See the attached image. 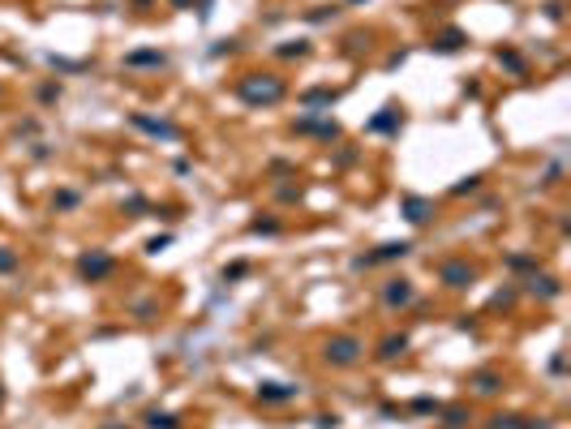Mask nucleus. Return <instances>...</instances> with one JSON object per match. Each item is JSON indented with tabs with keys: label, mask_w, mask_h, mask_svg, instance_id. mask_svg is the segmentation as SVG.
<instances>
[{
	"label": "nucleus",
	"mask_w": 571,
	"mask_h": 429,
	"mask_svg": "<svg viewBox=\"0 0 571 429\" xmlns=\"http://www.w3.org/2000/svg\"><path fill=\"white\" fill-rule=\"evenodd\" d=\"M129 125H134V129H142V133H151V138H163V142H181V129H176L172 120H155V116L134 112V116H129Z\"/></svg>",
	"instance_id": "obj_3"
},
{
	"label": "nucleus",
	"mask_w": 571,
	"mask_h": 429,
	"mask_svg": "<svg viewBox=\"0 0 571 429\" xmlns=\"http://www.w3.org/2000/svg\"><path fill=\"white\" fill-rule=\"evenodd\" d=\"M250 232H280V224H275V219H254Z\"/></svg>",
	"instance_id": "obj_23"
},
{
	"label": "nucleus",
	"mask_w": 571,
	"mask_h": 429,
	"mask_svg": "<svg viewBox=\"0 0 571 429\" xmlns=\"http://www.w3.org/2000/svg\"><path fill=\"white\" fill-rule=\"evenodd\" d=\"M438 279H443L447 288H468V283H472V266L468 262H443V266H438Z\"/></svg>",
	"instance_id": "obj_4"
},
{
	"label": "nucleus",
	"mask_w": 571,
	"mask_h": 429,
	"mask_svg": "<svg viewBox=\"0 0 571 429\" xmlns=\"http://www.w3.org/2000/svg\"><path fill=\"white\" fill-rule=\"evenodd\" d=\"M284 77H275V73H250V77H241L236 82V94L250 107H271V103H280L284 99Z\"/></svg>",
	"instance_id": "obj_1"
},
{
	"label": "nucleus",
	"mask_w": 571,
	"mask_h": 429,
	"mask_svg": "<svg viewBox=\"0 0 571 429\" xmlns=\"http://www.w3.org/2000/svg\"><path fill=\"white\" fill-rule=\"evenodd\" d=\"M339 425V417H318V429H335Z\"/></svg>",
	"instance_id": "obj_28"
},
{
	"label": "nucleus",
	"mask_w": 571,
	"mask_h": 429,
	"mask_svg": "<svg viewBox=\"0 0 571 429\" xmlns=\"http://www.w3.org/2000/svg\"><path fill=\"white\" fill-rule=\"evenodd\" d=\"M443 425H447V429H464V425H468V408H447V412H443Z\"/></svg>",
	"instance_id": "obj_20"
},
{
	"label": "nucleus",
	"mask_w": 571,
	"mask_h": 429,
	"mask_svg": "<svg viewBox=\"0 0 571 429\" xmlns=\"http://www.w3.org/2000/svg\"><path fill=\"white\" fill-rule=\"evenodd\" d=\"M413 408H417V412H443V408H438V404H434V400H417V404H413Z\"/></svg>",
	"instance_id": "obj_27"
},
{
	"label": "nucleus",
	"mask_w": 571,
	"mask_h": 429,
	"mask_svg": "<svg viewBox=\"0 0 571 429\" xmlns=\"http://www.w3.org/2000/svg\"><path fill=\"white\" fill-rule=\"evenodd\" d=\"M408 300H413V283H408V279H391L387 288H382V305H387V309L408 305Z\"/></svg>",
	"instance_id": "obj_7"
},
{
	"label": "nucleus",
	"mask_w": 571,
	"mask_h": 429,
	"mask_svg": "<svg viewBox=\"0 0 571 429\" xmlns=\"http://www.w3.org/2000/svg\"><path fill=\"white\" fill-rule=\"evenodd\" d=\"M404 348H408V335H387V339L378 343V361H396Z\"/></svg>",
	"instance_id": "obj_15"
},
{
	"label": "nucleus",
	"mask_w": 571,
	"mask_h": 429,
	"mask_svg": "<svg viewBox=\"0 0 571 429\" xmlns=\"http://www.w3.org/2000/svg\"><path fill=\"white\" fill-rule=\"evenodd\" d=\"M9 271H18V253L9 245H0V275H9Z\"/></svg>",
	"instance_id": "obj_21"
},
{
	"label": "nucleus",
	"mask_w": 571,
	"mask_h": 429,
	"mask_svg": "<svg viewBox=\"0 0 571 429\" xmlns=\"http://www.w3.org/2000/svg\"><path fill=\"white\" fill-rule=\"evenodd\" d=\"M489 429H546V425L529 421V417H511V412L502 417V412H498V417H489Z\"/></svg>",
	"instance_id": "obj_13"
},
{
	"label": "nucleus",
	"mask_w": 571,
	"mask_h": 429,
	"mask_svg": "<svg viewBox=\"0 0 571 429\" xmlns=\"http://www.w3.org/2000/svg\"><path fill=\"white\" fill-rule=\"evenodd\" d=\"M125 65H129V69H138V65H142V69H163V65H168V56H163V52H129Z\"/></svg>",
	"instance_id": "obj_12"
},
{
	"label": "nucleus",
	"mask_w": 571,
	"mask_h": 429,
	"mask_svg": "<svg viewBox=\"0 0 571 429\" xmlns=\"http://www.w3.org/2000/svg\"><path fill=\"white\" fill-rule=\"evenodd\" d=\"M297 387H288V382H263L258 387V400H267V404H288V400H297Z\"/></svg>",
	"instance_id": "obj_8"
},
{
	"label": "nucleus",
	"mask_w": 571,
	"mask_h": 429,
	"mask_svg": "<svg viewBox=\"0 0 571 429\" xmlns=\"http://www.w3.org/2000/svg\"><path fill=\"white\" fill-rule=\"evenodd\" d=\"M245 271H250V266H245V262H232V266H223V279H241Z\"/></svg>",
	"instance_id": "obj_24"
},
{
	"label": "nucleus",
	"mask_w": 571,
	"mask_h": 429,
	"mask_svg": "<svg viewBox=\"0 0 571 429\" xmlns=\"http://www.w3.org/2000/svg\"><path fill=\"white\" fill-rule=\"evenodd\" d=\"M498 60H502V65H507L511 73H524V60H520L515 52H498Z\"/></svg>",
	"instance_id": "obj_22"
},
{
	"label": "nucleus",
	"mask_w": 571,
	"mask_h": 429,
	"mask_svg": "<svg viewBox=\"0 0 571 429\" xmlns=\"http://www.w3.org/2000/svg\"><path fill=\"white\" fill-rule=\"evenodd\" d=\"M0 408H5V387H0Z\"/></svg>",
	"instance_id": "obj_30"
},
{
	"label": "nucleus",
	"mask_w": 571,
	"mask_h": 429,
	"mask_svg": "<svg viewBox=\"0 0 571 429\" xmlns=\"http://www.w3.org/2000/svg\"><path fill=\"white\" fill-rule=\"evenodd\" d=\"M365 352V343L356 339V335H331L322 343V361L326 365H335V369H348V365H356Z\"/></svg>",
	"instance_id": "obj_2"
},
{
	"label": "nucleus",
	"mask_w": 571,
	"mask_h": 429,
	"mask_svg": "<svg viewBox=\"0 0 571 429\" xmlns=\"http://www.w3.org/2000/svg\"><path fill=\"white\" fill-rule=\"evenodd\" d=\"M77 271H82V279H104V275H112V258L108 253H86L77 262Z\"/></svg>",
	"instance_id": "obj_5"
},
{
	"label": "nucleus",
	"mask_w": 571,
	"mask_h": 429,
	"mask_svg": "<svg viewBox=\"0 0 571 429\" xmlns=\"http://www.w3.org/2000/svg\"><path fill=\"white\" fill-rule=\"evenodd\" d=\"M468 387L477 391V395H494V391L502 387V378H498L494 369H481V374H472V378H468Z\"/></svg>",
	"instance_id": "obj_14"
},
{
	"label": "nucleus",
	"mask_w": 571,
	"mask_h": 429,
	"mask_svg": "<svg viewBox=\"0 0 571 429\" xmlns=\"http://www.w3.org/2000/svg\"><path fill=\"white\" fill-rule=\"evenodd\" d=\"M292 129H297V133H318V138H339V125L335 120H309V116H301Z\"/></svg>",
	"instance_id": "obj_11"
},
{
	"label": "nucleus",
	"mask_w": 571,
	"mask_h": 429,
	"mask_svg": "<svg viewBox=\"0 0 571 429\" xmlns=\"http://www.w3.org/2000/svg\"><path fill=\"white\" fill-rule=\"evenodd\" d=\"M408 249H413L408 241H391V245H382L378 253H365V258H356V266H374V262H396V258H404Z\"/></svg>",
	"instance_id": "obj_6"
},
{
	"label": "nucleus",
	"mask_w": 571,
	"mask_h": 429,
	"mask_svg": "<svg viewBox=\"0 0 571 429\" xmlns=\"http://www.w3.org/2000/svg\"><path fill=\"white\" fill-rule=\"evenodd\" d=\"M477 185H481V177H468L464 185H455V194H472V189H477Z\"/></svg>",
	"instance_id": "obj_25"
},
{
	"label": "nucleus",
	"mask_w": 571,
	"mask_h": 429,
	"mask_svg": "<svg viewBox=\"0 0 571 429\" xmlns=\"http://www.w3.org/2000/svg\"><path fill=\"white\" fill-rule=\"evenodd\" d=\"M529 292H542L546 300H554V296H559V283H554L550 275H542V279L533 275V279H529Z\"/></svg>",
	"instance_id": "obj_18"
},
{
	"label": "nucleus",
	"mask_w": 571,
	"mask_h": 429,
	"mask_svg": "<svg viewBox=\"0 0 571 429\" xmlns=\"http://www.w3.org/2000/svg\"><path fill=\"white\" fill-rule=\"evenodd\" d=\"M335 99H339V94H335V90H309V94H305V99H301V103H305V107H331Z\"/></svg>",
	"instance_id": "obj_19"
},
{
	"label": "nucleus",
	"mask_w": 571,
	"mask_h": 429,
	"mask_svg": "<svg viewBox=\"0 0 571 429\" xmlns=\"http://www.w3.org/2000/svg\"><path fill=\"white\" fill-rule=\"evenodd\" d=\"M400 211H404L408 224H426V219L434 215V202H430V198H404Z\"/></svg>",
	"instance_id": "obj_9"
},
{
	"label": "nucleus",
	"mask_w": 571,
	"mask_h": 429,
	"mask_svg": "<svg viewBox=\"0 0 571 429\" xmlns=\"http://www.w3.org/2000/svg\"><path fill=\"white\" fill-rule=\"evenodd\" d=\"M56 206H64V211H69V206H77V194H56Z\"/></svg>",
	"instance_id": "obj_26"
},
{
	"label": "nucleus",
	"mask_w": 571,
	"mask_h": 429,
	"mask_svg": "<svg viewBox=\"0 0 571 429\" xmlns=\"http://www.w3.org/2000/svg\"><path fill=\"white\" fill-rule=\"evenodd\" d=\"M464 43H468V39H464V30H443V35L434 39V47H438V52H460Z\"/></svg>",
	"instance_id": "obj_16"
},
{
	"label": "nucleus",
	"mask_w": 571,
	"mask_h": 429,
	"mask_svg": "<svg viewBox=\"0 0 571 429\" xmlns=\"http://www.w3.org/2000/svg\"><path fill=\"white\" fill-rule=\"evenodd\" d=\"M146 429H181L176 412H146Z\"/></svg>",
	"instance_id": "obj_17"
},
{
	"label": "nucleus",
	"mask_w": 571,
	"mask_h": 429,
	"mask_svg": "<svg viewBox=\"0 0 571 429\" xmlns=\"http://www.w3.org/2000/svg\"><path fill=\"white\" fill-rule=\"evenodd\" d=\"M400 125H404V116H400V107H382V112H378V116H374V120H369V133H396V129H400Z\"/></svg>",
	"instance_id": "obj_10"
},
{
	"label": "nucleus",
	"mask_w": 571,
	"mask_h": 429,
	"mask_svg": "<svg viewBox=\"0 0 571 429\" xmlns=\"http://www.w3.org/2000/svg\"><path fill=\"white\" fill-rule=\"evenodd\" d=\"M172 5H176V9H185V5H189V0H172Z\"/></svg>",
	"instance_id": "obj_29"
}]
</instances>
